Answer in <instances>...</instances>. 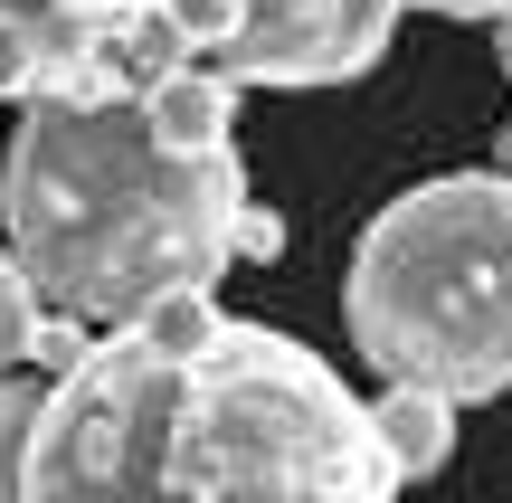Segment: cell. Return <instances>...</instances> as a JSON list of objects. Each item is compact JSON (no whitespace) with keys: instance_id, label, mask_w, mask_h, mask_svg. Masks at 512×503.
<instances>
[{"instance_id":"1","label":"cell","mask_w":512,"mask_h":503,"mask_svg":"<svg viewBox=\"0 0 512 503\" xmlns=\"http://www.w3.org/2000/svg\"><path fill=\"white\" fill-rule=\"evenodd\" d=\"M19 503H399L380 418L266 323L200 352L105 333L38 390Z\"/></svg>"},{"instance_id":"2","label":"cell","mask_w":512,"mask_h":503,"mask_svg":"<svg viewBox=\"0 0 512 503\" xmlns=\"http://www.w3.org/2000/svg\"><path fill=\"white\" fill-rule=\"evenodd\" d=\"M247 171L238 152H181L152 133L143 95H29L0 162V228L48 314L124 333L143 304L209 285L238 257Z\"/></svg>"},{"instance_id":"3","label":"cell","mask_w":512,"mask_h":503,"mask_svg":"<svg viewBox=\"0 0 512 503\" xmlns=\"http://www.w3.org/2000/svg\"><path fill=\"white\" fill-rule=\"evenodd\" d=\"M342 323L389 380L446 390L456 409L512 390V171L418 181L361 228Z\"/></svg>"},{"instance_id":"4","label":"cell","mask_w":512,"mask_h":503,"mask_svg":"<svg viewBox=\"0 0 512 503\" xmlns=\"http://www.w3.org/2000/svg\"><path fill=\"white\" fill-rule=\"evenodd\" d=\"M370 418H380V447H389V466H399V485H418V475H437L446 456H456V399L446 390L389 380V390L370 399Z\"/></svg>"},{"instance_id":"5","label":"cell","mask_w":512,"mask_h":503,"mask_svg":"<svg viewBox=\"0 0 512 503\" xmlns=\"http://www.w3.org/2000/svg\"><path fill=\"white\" fill-rule=\"evenodd\" d=\"M143 114H152V133L162 143H181V152H228V124H238V76H171V86H152L143 95Z\"/></svg>"},{"instance_id":"6","label":"cell","mask_w":512,"mask_h":503,"mask_svg":"<svg viewBox=\"0 0 512 503\" xmlns=\"http://www.w3.org/2000/svg\"><path fill=\"white\" fill-rule=\"evenodd\" d=\"M105 38H114V67H124V86L133 95H152V86H171L181 76V19L162 10V0H124V10L105 19Z\"/></svg>"},{"instance_id":"7","label":"cell","mask_w":512,"mask_h":503,"mask_svg":"<svg viewBox=\"0 0 512 503\" xmlns=\"http://www.w3.org/2000/svg\"><path fill=\"white\" fill-rule=\"evenodd\" d=\"M219 304H209V285H181V295H162V304H143V314L124 323V333H143L152 352H200V342H219Z\"/></svg>"},{"instance_id":"8","label":"cell","mask_w":512,"mask_h":503,"mask_svg":"<svg viewBox=\"0 0 512 503\" xmlns=\"http://www.w3.org/2000/svg\"><path fill=\"white\" fill-rule=\"evenodd\" d=\"M38 323H48V304H38V285H29V266L0 247V371H29V342H38Z\"/></svg>"},{"instance_id":"9","label":"cell","mask_w":512,"mask_h":503,"mask_svg":"<svg viewBox=\"0 0 512 503\" xmlns=\"http://www.w3.org/2000/svg\"><path fill=\"white\" fill-rule=\"evenodd\" d=\"M38 390L48 380H0V503H19V447H29V418H38Z\"/></svg>"},{"instance_id":"10","label":"cell","mask_w":512,"mask_h":503,"mask_svg":"<svg viewBox=\"0 0 512 503\" xmlns=\"http://www.w3.org/2000/svg\"><path fill=\"white\" fill-rule=\"evenodd\" d=\"M38 95V10L0 19V105H29Z\"/></svg>"},{"instance_id":"11","label":"cell","mask_w":512,"mask_h":503,"mask_svg":"<svg viewBox=\"0 0 512 503\" xmlns=\"http://www.w3.org/2000/svg\"><path fill=\"white\" fill-rule=\"evenodd\" d=\"M162 10L181 19V38H190V48H238L256 0H162Z\"/></svg>"},{"instance_id":"12","label":"cell","mask_w":512,"mask_h":503,"mask_svg":"<svg viewBox=\"0 0 512 503\" xmlns=\"http://www.w3.org/2000/svg\"><path fill=\"white\" fill-rule=\"evenodd\" d=\"M275 247H285L275 209H256V200H247V219H238V257H275Z\"/></svg>"},{"instance_id":"13","label":"cell","mask_w":512,"mask_h":503,"mask_svg":"<svg viewBox=\"0 0 512 503\" xmlns=\"http://www.w3.org/2000/svg\"><path fill=\"white\" fill-rule=\"evenodd\" d=\"M427 10H446V19H512V0H427Z\"/></svg>"},{"instance_id":"14","label":"cell","mask_w":512,"mask_h":503,"mask_svg":"<svg viewBox=\"0 0 512 503\" xmlns=\"http://www.w3.org/2000/svg\"><path fill=\"white\" fill-rule=\"evenodd\" d=\"M38 10H67V19H114L124 0H38Z\"/></svg>"},{"instance_id":"15","label":"cell","mask_w":512,"mask_h":503,"mask_svg":"<svg viewBox=\"0 0 512 503\" xmlns=\"http://www.w3.org/2000/svg\"><path fill=\"white\" fill-rule=\"evenodd\" d=\"M494 29H503V67H512V19H494Z\"/></svg>"},{"instance_id":"16","label":"cell","mask_w":512,"mask_h":503,"mask_svg":"<svg viewBox=\"0 0 512 503\" xmlns=\"http://www.w3.org/2000/svg\"><path fill=\"white\" fill-rule=\"evenodd\" d=\"M10 10H38V0H0V19H10Z\"/></svg>"}]
</instances>
